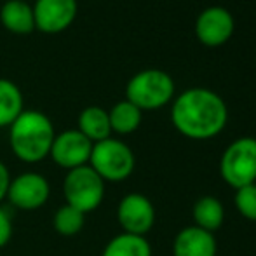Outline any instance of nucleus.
<instances>
[{
	"label": "nucleus",
	"instance_id": "3",
	"mask_svg": "<svg viewBox=\"0 0 256 256\" xmlns=\"http://www.w3.org/2000/svg\"><path fill=\"white\" fill-rule=\"evenodd\" d=\"M174 94V80L171 75L157 68L138 72L126 88V100L140 110H157L171 102Z\"/></svg>",
	"mask_w": 256,
	"mask_h": 256
},
{
	"label": "nucleus",
	"instance_id": "13",
	"mask_svg": "<svg viewBox=\"0 0 256 256\" xmlns=\"http://www.w3.org/2000/svg\"><path fill=\"white\" fill-rule=\"evenodd\" d=\"M0 20L12 34H30L35 30L34 7L24 0H7L0 10Z\"/></svg>",
	"mask_w": 256,
	"mask_h": 256
},
{
	"label": "nucleus",
	"instance_id": "20",
	"mask_svg": "<svg viewBox=\"0 0 256 256\" xmlns=\"http://www.w3.org/2000/svg\"><path fill=\"white\" fill-rule=\"evenodd\" d=\"M236 206H237V211L244 218L256 222V183L242 186V188H237Z\"/></svg>",
	"mask_w": 256,
	"mask_h": 256
},
{
	"label": "nucleus",
	"instance_id": "10",
	"mask_svg": "<svg viewBox=\"0 0 256 256\" xmlns=\"http://www.w3.org/2000/svg\"><path fill=\"white\" fill-rule=\"evenodd\" d=\"M236 28V21L228 9L212 6L204 9L196 21V35L200 44L218 48L230 40Z\"/></svg>",
	"mask_w": 256,
	"mask_h": 256
},
{
	"label": "nucleus",
	"instance_id": "11",
	"mask_svg": "<svg viewBox=\"0 0 256 256\" xmlns=\"http://www.w3.org/2000/svg\"><path fill=\"white\" fill-rule=\"evenodd\" d=\"M77 16V0H37L34 6L35 28L46 34L63 32Z\"/></svg>",
	"mask_w": 256,
	"mask_h": 256
},
{
	"label": "nucleus",
	"instance_id": "14",
	"mask_svg": "<svg viewBox=\"0 0 256 256\" xmlns=\"http://www.w3.org/2000/svg\"><path fill=\"white\" fill-rule=\"evenodd\" d=\"M78 131L91 143H98L110 138L112 128L108 112L100 106H88L78 115Z\"/></svg>",
	"mask_w": 256,
	"mask_h": 256
},
{
	"label": "nucleus",
	"instance_id": "1",
	"mask_svg": "<svg viewBox=\"0 0 256 256\" xmlns=\"http://www.w3.org/2000/svg\"><path fill=\"white\" fill-rule=\"evenodd\" d=\"M228 118L222 96L204 88L186 89L176 98L171 120L183 136L190 140H209L223 131Z\"/></svg>",
	"mask_w": 256,
	"mask_h": 256
},
{
	"label": "nucleus",
	"instance_id": "6",
	"mask_svg": "<svg viewBox=\"0 0 256 256\" xmlns=\"http://www.w3.org/2000/svg\"><path fill=\"white\" fill-rule=\"evenodd\" d=\"M222 176L230 186L242 188L256 182V140L239 138L226 146L220 162Z\"/></svg>",
	"mask_w": 256,
	"mask_h": 256
},
{
	"label": "nucleus",
	"instance_id": "18",
	"mask_svg": "<svg viewBox=\"0 0 256 256\" xmlns=\"http://www.w3.org/2000/svg\"><path fill=\"white\" fill-rule=\"evenodd\" d=\"M108 118H110V128L114 132L131 134L142 124V110L136 104L124 100L114 104V108L108 112Z\"/></svg>",
	"mask_w": 256,
	"mask_h": 256
},
{
	"label": "nucleus",
	"instance_id": "5",
	"mask_svg": "<svg viewBox=\"0 0 256 256\" xmlns=\"http://www.w3.org/2000/svg\"><path fill=\"white\" fill-rule=\"evenodd\" d=\"M63 196L68 206L86 214L103 202L104 182L89 164L70 169L63 180Z\"/></svg>",
	"mask_w": 256,
	"mask_h": 256
},
{
	"label": "nucleus",
	"instance_id": "15",
	"mask_svg": "<svg viewBox=\"0 0 256 256\" xmlns=\"http://www.w3.org/2000/svg\"><path fill=\"white\" fill-rule=\"evenodd\" d=\"M102 256H152V248L145 237L122 232L108 240Z\"/></svg>",
	"mask_w": 256,
	"mask_h": 256
},
{
	"label": "nucleus",
	"instance_id": "21",
	"mask_svg": "<svg viewBox=\"0 0 256 256\" xmlns=\"http://www.w3.org/2000/svg\"><path fill=\"white\" fill-rule=\"evenodd\" d=\"M12 237V220L4 208H0V248L7 246Z\"/></svg>",
	"mask_w": 256,
	"mask_h": 256
},
{
	"label": "nucleus",
	"instance_id": "7",
	"mask_svg": "<svg viewBox=\"0 0 256 256\" xmlns=\"http://www.w3.org/2000/svg\"><path fill=\"white\" fill-rule=\"evenodd\" d=\"M51 196V185L48 178L38 172H23V174L10 178L7 197L9 202L23 211H35L48 202Z\"/></svg>",
	"mask_w": 256,
	"mask_h": 256
},
{
	"label": "nucleus",
	"instance_id": "9",
	"mask_svg": "<svg viewBox=\"0 0 256 256\" xmlns=\"http://www.w3.org/2000/svg\"><path fill=\"white\" fill-rule=\"evenodd\" d=\"M117 220L126 234L145 237L155 223V209L143 194H128L117 208Z\"/></svg>",
	"mask_w": 256,
	"mask_h": 256
},
{
	"label": "nucleus",
	"instance_id": "12",
	"mask_svg": "<svg viewBox=\"0 0 256 256\" xmlns=\"http://www.w3.org/2000/svg\"><path fill=\"white\" fill-rule=\"evenodd\" d=\"M174 256H216V240L211 232L199 226H186L172 244Z\"/></svg>",
	"mask_w": 256,
	"mask_h": 256
},
{
	"label": "nucleus",
	"instance_id": "8",
	"mask_svg": "<svg viewBox=\"0 0 256 256\" xmlns=\"http://www.w3.org/2000/svg\"><path fill=\"white\" fill-rule=\"evenodd\" d=\"M92 143L78 129H68L54 136L49 157L52 158L54 164L70 171V169L89 164Z\"/></svg>",
	"mask_w": 256,
	"mask_h": 256
},
{
	"label": "nucleus",
	"instance_id": "4",
	"mask_svg": "<svg viewBox=\"0 0 256 256\" xmlns=\"http://www.w3.org/2000/svg\"><path fill=\"white\" fill-rule=\"evenodd\" d=\"M134 154L124 142L106 138L92 143L89 166L98 172L103 182H122L134 171Z\"/></svg>",
	"mask_w": 256,
	"mask_h": 256
},
{
	"label": "nucleus",
	"instance_id": "22",
	"mask_svg": "<svg viewBox=\"0 0 256 256\" xmlns=\"http://www.w3.org/2000/svg\"><path fill=\"white\" fill-rule=\"evenodd\" d=\"M10 183V174L9 169L4 162H0V202L7 197V188H9Z\"/></svg>",
	"mask_w": 256,
	"mask_h": 256
},
{
	"label": "nucleus",
	"instance_id": "16",
	"mask_svg": "<svg viewBox=\"0 0 256 256\" xmlns=\"http://www.w3.org/2000/svg\"><path fill=\"white\" fill-rule=\"evenodd\" d=\"M223 218H225V211H223V204L220 202L216 197L204 196L194 204V220H196V226L206 230V232H214L223 225Z\"/></svg>",
	"mask_w": 256,
	"mask_h": 256
},
{
	"label": "nucleus",
	"instance_id": "17",
	"mask_svg": "<svg viewBox=\"0 0 256 256\" xmlns=\"http://www.w3.org/2000/svg\"><path fill=\"white\" fill-rule=\"evenodd\" d=\"M23 112V94L9 78H0V128L10 126Z\"/></svg>",
	"mask_w": 256,
	"mask_h": 256
},
{
	"label": "nucleus",
	"instance_id": "2",
	"mask_svg": "<svg viewBox=\"0 0 256 256\" xmlns=\"http://www.w3.org/2000/svg\"><path fill=\"white\" fill-rule=\"evenodd\" d=\"M54 136L51 118L38 110H23L9 126L10 150L26 164H37L49 157Z\"/></svg>",
	"mask_w": 256,
	"mask_h": 256
},
{
	"label": "nucleus",
	"instance_id": "19",
	"mask_svg": "<svg viewBox=\"0 0 256 256\" xmlns=\"http://www.w3.org/2000/svg\"><path fill=\"white\" fill-rule=\"evenodd\" d=\"M86 223V214L80 212L78 209L72 208V206L64 204L54 212L52 218V226L60 236L72 237L77 236L82 228H84Z\"/></svg>",
	"mask_w": 256,
	"mask_h": 256
}]
</instances>
